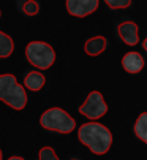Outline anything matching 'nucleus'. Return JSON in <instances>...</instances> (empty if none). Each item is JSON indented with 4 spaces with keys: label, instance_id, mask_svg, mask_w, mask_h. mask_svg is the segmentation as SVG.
Masks as SVG:
<instances>
[{
    "label": "nucleus",
    "instance_id": "nucleus-1",
    "mask_svg": "<svg viewBox=\"0 0 147 160\" xmlns=\"http://www.w3.org/2000/svg\"><path fill=\"white\" fill-rule=\"evenodd\" d=\"M78 138L79 141L87 146L93 154L103 155L109 151L112 144V133L108 127L98 122H87L82 124L78 130Z\"/></svg>",
    "mask_w": 147,
    "mask_h": 160
},
{
    "label": "nucleus",
    "instance_id": "nucleus-2",
    "mask_svg": "<svg viewBox=\"0 0 147 160\" xmlns=\"http://www.w3.org/2000/svg\"><path fill=\"white\" fill-rule=\"evenodd\" d=\"M0 102L10 105L14 109H24L27 105L26 90L11 73L0 75Z\"/></svg>",
    "mask_w": 147,
    "mask_h": 160
},
{
    "label": "nucleus",
    "instance_id": "nucleus-3",
    "mask_svg": "<svg viewBox=\"0 0 147 160\" xmlns=\"http://www.w3.org/2000/svg\"><path fill=\"white\" fill-rule=\"evenodd\" d=\"M40 124L43 125V128L54 130V132H59V133H70L76 127V121L73 119L66 111H63L62 108L46 109L40 118Z\"/></svg>",
    "mask_w": 147,
    "mask_h": 160
},
{
    "label": "nucleus",
    "instance_id": "nucleus-4",
    "mask_svg": "<svg viewBox=\"0 0 147 160\" xmlns=\"http://www.w3.org/2000/svg\"><path fill=\"white\" fill-rule=\"evenodd\" d=\"M26 57L37 68L46 70V68H49L56 62V51L49 43L35 40V41H30L26 46Z\"/></svg>",
    "mask_w": 147,
    "mask_h": 160
},
{
    "label": "nucleus",
    "instance_id": "nucleus-5",
    "mask_svg": "<svg viewBox=\"0 0 147 160\" xmlns=\"http://www.w3.org/2000/svg\"><path fill=\"white\" fill-rule=\"evenodd\" d=\"M106 111H108V105L101 92H98V90H92L87 95L86 102L79 106V112L89 119H100L106 114Z\"/></svg>",
    "mask_w": 147,
    "mask_h": 160
},
{
    "label": "nucleus",
    "instance_id": "nucleus-6",
    "mask_svg": "<svg viewBox=\"0 0 147 160\" xmlns=\"http://www.w3.org/2000/svg\"><path fill=\"white\" fill-rule=\"evenodd\" d=\"M98 8V0H66V10L70 14L84 18Z\"/></svg>",
    "mask_w": 147,
    "mask_h": 160
},
{
    "label": "nucleus",
    "instance_id": "nucleus-7",
    "mask_svg": "<svg viewBox=\"0 0 147 160\" xmlns=\"http://www.w3.org/2000/svg\"><path fill=\"white\" fill-rule=\"evenodd\" d=\"M119 35H120V38L124 40L127 44L133 46V44H136L138 40H139V29H138V24H135V22H131V21L122 22V24L119 26Z\"/></svg>",
    "mask_w": 147,
    "mask_h": 160
},
{
    "label": "nucleus",
    "instance_id": "nucleus-8",
    "mask_svg": "<svg viewBox=\"0 0 147 160\" xmlns=\"http://www.w3.org/2000/svg\"><path fill=\"white\" fill-rule=\"evenodd\" d=\"M122 67H124L125 72H128V73H139L144 68V59L136 51L127 52L122 57Z\"/></svg>",
    "mask_w": 147,
    "mask_h": 160
},
{
    "label": "nucleus",
    "instance_id": "nucleus-9",
    "mask_svg": "<svg viewBox=\"0 0 147 160\" xmlns=\"http://www.w3.org/2000/svg\"><path fill=\"white\" fill-rule=\"evenodd\" d=\"M84 49L89 56H98L106 49V38L105 37H93L86 41Z\"/></svg>",
    "mask_w": 147,
    "mask_h": 160
},
{
    "label": "nucleus",
    "instance_id": "nucleus-10",
    "mask_svg": "<svg viewBox=\"0 0 147 160\" xmlns=\"http://www.w3.org/2000/svg\"><path fill=\"white\" fill-rule=\"evenodd\" d=\"M44 75L40 73V72H30L26 78H24V86L30 90H40L43 86H44Z\"/></svg>",
    "mask_w": 147,
    "mask_h": 160
},
{
    "label": "nucleus",
    "instance_id": "nucleus-11",
    "mask_svg": "<svg viewBox=\"0 0 147 160\" xmlns=\"http://www.w3.org/2000/svg\"><path fill=\"white\" fill-rule=\"evenodd\" d=\"M135 133L141 141L147 144V112H142L135 122Z\"/></svg>",
    "mask_w": 147,
    "mask_h": 160
},
{
    "label": "nucleus",
    "instance_id": "nucleus-12",
    "mask_svg": "<svg viewBox=\"0 0 147 160\" xmlns=\"http://www.w3.org/2000/svg\"><path fill=\"white\" fill-rule=\"evenodd\" d=\"M13 49H14V43H13L11 37L0 30V57L11 56Z\"/></svg>",
    "mask_w": 147,
    "mask_h": 160
},
{
    "label": "nucleus",
    "instance_id": "nucleus-13",
    "mask_svg": "<svg viewBox=\"0 0 147 160\" xmlns=\"http://www.w3.org/2000/svg\"><path fill=\"white\" fill-rule=\"evenodd\" d=\"M38 160H59V157H57V154L54 152V149L51 146H44V148L40 149Z\"/></svg>",
    "mask_w": 147,
    "mask_h": 160
},
{
    "label": "nucleus",
    "instance_id": "nucleus-14",
    "mask_svg": "<svg viewBox=\"0 0 147 160\" xmlns=\"http://www.w3.org/2000/svg\"><path fill=\"white\" fill-rule=\"evenodd\" d=\"M22 10H24V13L29 14V16H35L38 13V10H40V5L35 2V0H27V2L22 5Z\"/></svg>",
    "mask_w": 147,
    "mask_h": 160
},
{
    "label": "nucleus",
    "instance_id": "nucleus-15",
    "mask_svg": "<svg viewBox=\"0 0 147 160\" xmlns=\"http://www.w3.org/2000/svg\"><path fill=\"white\" fill-rule=\"evenodd\" d=\"M106 5L112 10H117V8H128L131 5V0H105Z\"/></svg>",
    "mask_w": 147,
    "mask_h": 160
},
{
    "label": "nucleus",
    "instance_id": "nucleus-16",
    "mask_svg": "<svg viewBox=\"0 0 147 160\" xmlns=\"http://www.w3.org/2000/svg\"><path fill=\"white\" fill-rule=\"evenodd\" d=\"M8 160H24L22 157H17V155H13V157H10Z\"/></svg>",
    "mask_w": 147,
    "mask_h": 160
},
{
    "label": "nucleus",
    "instance_id": "nucleus-17",
    "mask_svg": "<svg viewBox=\"0 0 147 160\" xmlns=\"http://www.w3.org/2000/svg\"><path fill=\"white\" fill-rule=\"evenodd\" d=\"M142 46H144V49H145V51H147V38H145V40H144V43H142Z\"/></svg>",
    "mask_w": 147,
    "mask_h": 160
},
{
    "label": "nucleus",
    "instance_id": "nucleus-18",
    "mask_svg": "<svg viewBox=\"0 0 147 160\" xmlns=\"http://www.w3.org/2000/svg\"><path fill=\"white\" fill-rule=\"evenodd\" d=\"M0 160H3V158H2V149H0Z\"/></svg>",
    "mask_w": 147,
    "mask_h": 160
},
{
    "label": "nucleus",
    "instance_id": "nucleus-19",
    "mask_svg": "<svg viewBox=\"0 0 147 160\" xmlns=\"http://www.w3.org/2000/svg\"><path fill=\"white\" fill-rule=\"evenodd\" d=\"M71 160H78V158H71Z\"/></svg>",
    "mask_w": 147,
    "mask_h": 160
},
{
    "label": "nucleus",
    "instance_id": "nucleus-20",
    "mask_svg": "<svg viewBox=\"0 0 147 160\" xmlns=\"http://www.w3.org/2000/svg\"><path fill=\"white\" fill-rule=\"evenodd\" d=\"M0 14H2V13H0Z\"/></svg>",
    "mask_w": 147,
    "mask_h": 160
}]
</instances>
